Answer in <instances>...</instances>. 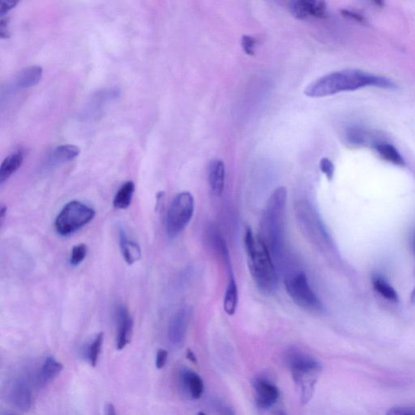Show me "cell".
<instances>
[{"label": "cell", "instance_id": "cell-1", "mask_svg": "<svg viewBox=\"0 0 415 415\" xmlns=\"http://www.w3.org/2000/svg\"><path fill=\"white\" fill-rule=\"evenodd\" d=\"M370 86L387 89L396 88L395 83L390 79L349 70L329 73L317 79L310 84L304 93L309 98H323Z\"/></svg>", "mask_w": 415, "mask_h": 415}, {"label": "cell", "instance_id": "cell-2", "mask_svg": "<svg viewBox=\"0 0 415 415\" xmlns=\"http://www.w3.org/2000/svg\"><path fill=\"white\" fill-rule=\"evenodd\" d=\"M244 246L251 275L259 291L271 295L277 286V273L271 252L261 238L250 228L246 230Z\"/></svg>", "mask_w": 415, "mask_h": 415}, {"label": "cell", "instance_id": "cell-3", "mask_svg": "<svg viewBox=\"0 0 415 415\" xmlns=\"http://www.w3.org/2000/svg\"><path fill=\"white\" fill-rule=\"evenodd\" d=\"M286 203V187H277L268 201L261 223V238L275 257L284 251Z\"/></svg>", "mask_w": 415, "mask_h": 415}, {"label": "cell", "instance_id": "cell-4", "mask_svg": "<svg viewBox=\"0 0 415 415\" xmlns=\"http://www.w3.org/2000/svg\"><path fill=\"white\" fill-rule=\"evenodd\" d=\"M95 216L94 209L80 202L67 203L58 215L55 227L57 233L68 236L91 223Z\"/></svg>", "mask_w": 415, "mask_h": 415}, {"label": "cell", "instance_id": "cell-5", "mask_svg": "<svg viewBox=\"0 0 415 415\" xmlns=\"http://www.w3.org/2000/svg\"><path fill=\"white\" fill-rule=\"evenodd\" d=\"M195 202L190 192H183L173 199L166 218V233L170 238L180 235L193 216Z\"/></svg>", "mask_w": 415, "mask_h": 415}, {"label": "cell", "instance_id": "cell-6", "mask_svg": "<svg viewBox=\"0 0 415 415\" xmlns=\"http://www.w3.org/2000/svg\"><path fill=\"white\" fill-rule=\"evenodd\" d=\"M285 285L288 295L298 307L312 312L322 309V302L312 291L303 272L291 273L286 278Z\"/></svg>", "mask_w": 415, "mask_h": 415}, {"label": "cell", "instance_id": "cell-7", "mask_svg": "<svg viewBox=\"0 0 415 415\" xmlns=\"http://www.w3.org/2000/svg\"><path fill=\"white\" fill-rule=\"evenodd\" d=\"M296 213L299 227L309 240L318 246L327 244V231L312 204L308 202H298Z\"/></svg>", "mask_w": 415, "mask_h": 415}, {"label": "cell", "instance_id": "cell-8", "mask_svg": "<svg viewBox=\"0 0 415 415\" xmlns=\"http://www.w3.org/2000/svg\"><path fill=\"white\" fill-rule=\"evenodd\" d=\"M286 364L290 367L292 375H317L322 370V365L320 362L296 350L289 352Z\"/></svg>", "mask_w": 415, "mask_h": 415}, {"label": "cell", "instance_id": "cell-9", "mask_svg": "<svg viewBox=\"0 0 415 415\" xmlns=\"http://www.w3.org/2000/svg\"><path fill=\"white\" fill-rule=\"evenodd\" d=\"M290 11L296 19L309 18H324L327 17V4L317 0H297L290 4Z\"/></svg>", "mask_w": 415, "mask_h": 415}, {"label": "cell", "instance_id": "cell-10", "mask_svg": "<svg viewBox=\"0 0 415 415\" xmlns=\"http://www.w3.org/2000/svg\"><path fill=\"white\" fill-rule=\"evenodd\" d=\"M191 315L190 308L183 307L171 317L168 327V338L173 344H180L185 340Z\"/></svg>", "mask_w": 415, "mask_h": 415}, {"label": "cell", "instance_id": "cell-11", "mask_svg": "<svg viewBox=\"0 0 415 415\" xmlns=\"http://www.w3.org/2000/svg\"><path fill=\"white\" fill-rule=\"evenodd\" d=\"M251 386L256 392V402L257 407L261 409H270L279 398V390L273 383L262 379L255 378L251 381Z\"/></svg>", "mask_w": 415, "mask_h": 415}, {"label": "cell", "instance_id": "cell-12", "mask_svg": "<svg viewBox=\"0 0 415 415\" xmlns=\"http://www.w3.org/2000/svg\"><path fill=\"white\" fill-rule=\"evenodd\" d=\"M117 320L118 324L117 346V349L121 350L130 343L133 329V320L130 316L128 308L123 304H119L117 308Z\"/></svg>", "mask_w": 415, "mask_h": 415}, {"label": "cell", "instance_id": "cell-13", "mask_svg": "<svg viewBox=\"0 0 415 415\" xmlns=\"http://www.w3.org/2000/svg\"><path fill=\"white\" fill-rule=\"evenodd\" d=\"M225 166L222 160L215 159L209 167V183L214 196L220 197L224 190Z\"/></svg>", "mask_w": 415, "mask_h": 415}, {"label": "cell", "instance_id": "cell-14", "mask_svg": "<svg viewBox=\"0 0 415 415\" xmlns=\"http://www.w3.org/2000/svg\"><path fill=\"white\" fill-rule=\"evenodd\" d=\"M183 390L192 399H199L204 392V383L202 378L191 370H183L180 375Z\"/></svg>", "mask_w": 415, "mask_h": 415}, {"label": "cell", "instance_id": "cell-15", "mask_svg": "<svg viewBox=\"0 0 415 415\" xmlns=\"http://www.w3.org/2000/svg\"><path fill=\"white\" fill-rule=\"evenodd\" d=\"M119 245L122 255L127 264L131 265L138 261L141 257V250L135 241L129 239L126 231L120 228L119 229Z\"/></svg>", "mask_w": 415, "mask_h": 415}, {"label": "cell", "instance_id": "cell-16", "mask_svg": "<svg viewBox=\"0 0 415 415\" xmlns=\"http://www.w3.org/2000/svg\"><path fill=\"white\" fill-rule=\"evenodd\" d=\"M80 154V149L76 145H62L56 147L48 157V164L57 166L74 160Z\"/></svg>", "mask_w": 415, "mask_h": 415}, {"label": "cell", "instance_id": "cell-17", "mask_svg": "<svg viewBox=\"0 0 415 415\" xmlns=\"http://www.w3.org/2000/svg\"><path fill=\"white\" fill-rule=\"evenodd\" d=\"M23 161L24 154L20 150L14 152L4 160L1 167H0V183L1 185L20 169Z\"/></svg>", "mask_w": 415, "mask_h": 415}, {"label": "cell", "instance_id": "cell-18", "mask_svg": "<svg viewBox=\"0 0 415 415\" xmlns=\"http://www.w3.org/2000/svg\"><path fill=\"white\" fill-rule=\"evenodd\" d=\"M12 401L14 406L22 411H28L32 404V395L25 383H15L12 391Z\"/></svg>", "mask_w": 415, "mask_h": 415}, {"label": "cell", "instance_id": "cell-19", "mask_svg": "<svg viewBox=\"0 0 415 415\" xmlns=\"http://www.w3.org/2000/svg\"><path fill=\"white\" fill-rule=\"evenodd\" d=\"M44 70L40 66H30L20 71L17 77V85L20 88H28L38 85L43 77Z\"/></svg>", "mask_w": 415, "mask_h": 415}, {"label": "cell", "instance_id": "cell-20", "mask_svg": "<svg viewBox=\"0 0 415 415\" xmlns=\"http://www.w3.org/2000/svg\"><path fill=\"white\" fill-rule=\"evenodd\" d=\"M239 293L232 272H229V280L227 291L225 293L223 307L229 316H233L238 306Z\"/></svg>", "mask_w": 415, "mask_h": 415}, {"label": "cell", "instance_id": "cell-21", "mask_svg": "<svg viewBox=\"0 0 415 415\" xmlns=\"http://www.w3.org/2000/svg\"><path fill=\"white\" fill-rule=\"evenodd\" d=\"M294 381L301 388V402L307 404L311 400L314 390L315 386L317 383V378H315L313 374L308 375H292Z\"/></svg>", "mask_w": 415, "mask_h": 415}, {"label": "cell", "instance_id": "cell-22", "mask_svg": "<svg viewBox=\"0 0 415 415\" xmlns=\"http://www.w3.org/2000/svg\"><path fill=\"white\" fill-rule=\"evenodd\" d=\"M375 150L383 159L394 165L403 166L404 160L403 157L393 145L386 143H375Z\"/></svg>", "mask_w": 415, "mask_h": 415}, {"label": "cell", "instance_id": "cell-23", "mask_svg": "<svg viewBox=\"0 0 415 415\" xmlns=\"http://www.w3.org/2000/svg\"><path fill=\"white\" fill-rule=\"evenodd\" d=\"M135 183L133 181L125 183L114 198V206L118 209H128L133 201Z\"/></svg>", "mask_w": 415, "mask_h": 415}, {"label": "cell", "instance_id": "cell-24", "mask_svg": "<svg viewBox=\"0 0 415 415\" xmlns=\"http://www.w3.org/2000/svg\"><path fill=\"white\" fill-rule=\"evenodd\" d=\"M64 369V366L54 357H48L40 370L39 376L41 382L46 383L53 381Z\"/></svg>", "mask_w": 415, "mask_h": 415}, {"label": "cell", "instance_id": "cell-25", "mask_svg": "<svg viewBox=\"0 0 415 415\" xmlns=\"http://www.w3.org/2000/svg\"><path fill=\"white\" fill-rule=\"evenodd\" d=\"M372 284L375 290L380 294L381 296L393 302L398 301L397 293L390 283L383 279V277L375 276L372 279Z\"/></svg>", "mask_w": 415, "mask_h": 415}, {"label": "cell", "instance_id": "cell-26", "mask_svg": "<svg viewBox=\"0 0 415 415\" xmlns=\"http://www.w3.org/2000/svg\"><path fill=\"white\" fill-rule=\"evenodd\" d=\"M103 333L98 334L93 339L91 345L87 348V358L89 364L93 367H96L100 354H101L102 346L103 343Z\"/></svg>", "mask_w": 415, "mask_h": 415}, {"label": "cell", "instance_id": "cell-27", "mask_svg": "<svg viewBox=\"0 0 415 415\" xmlns=\"http://www.w3.org/2000/svg\"><path fill=\"white\" fill-rule=\"evenodd\" d=\"M87 246L81 244L73 246L70 257V264L72 266H77L86 259L87 256Z\"/></svg>", "mask_w": 415, "mask_h": 415}, {"label": "cell", "instance_id": "cell-28", "mask_svg": "<svg viewBox=\"0 0 415 415\" xmlns=\"http://www.w3.org/2000/svg\"><path fill=\"white\" fill-rule=\"evenodd\" d=\"M256 41L253 37L244 35L242 37L241 46L246 55L252 56L255 55Z\"/></svg>", "mask_w": 415, "mask_h": 415}, {"label": "cell", "instance_id": "cell-29", "mask_svg": "<svg viewBox=\"0 0 415 415\" xmlns=\"http://www.w3.org/2000/svg\"><path fill=\"white\" fill-rule=\"evenodd\" d=\"M320 171H322L325 176H327L328 180H331L334 178L335 167L332 162L327 157H324L320 162Z\"/></svg>", "mask_w": 415, "mask_h": 415}, {"label": "cell", "instance_id": "cell-30", "mask_svg": "<svg viewBox=\"0 0 415 415\" xmlns=\"http://www.w3.org/2000/svg\"><path fill=\"white\" fill-rule=\"evenodd\" d=\"M341 14L343 15L344 18L354 20L355 22L362 25L367 24V20L364 15L358 12L353 11V10L343 9L341 11Z\"/></svg>", "mask_w": 415, "mask_h": 415}, {"label": "cell", "instance_id": "cell-31", "mask_svg": "<svg viewBox=\"0 0 415 415\" xmlns=\"http://www.w3.org/2000/svg\"><path fill=\"white\" fill-rule=\"evenodd\" d=\"M386 415H415V408L393 407L388 409Z\"/></svg>", "mask_w": 415, "mask_h": 415}, {"label": "cell", "instance_id": "cell-32", "mask_svg": "<svg viewBox=\"0 0 415 415\" xmlns=\"http://www.w3.org/2000/svg\"><path fill=\"white\" fill-rule=\"evenodd\" d=\"M18 4L15 0H0V15L3 18L4 15L7 14Z\"/></svg>", "mask_w": 415, "mask_h": 415}, {"label": "cell", "instance_id": "cell-33", "mask_svg": "<svg viewBox=\"0 0 415 415\" xmlns=\"http://www.w3.org/2000/svg\"><path fill=\"white\" fill-rule=\"evenodd\" d=\"M168 352L166 350L161 349L157 351L156 357V367L157 369H162L165 367L167 361Z\"/></svg>", "mask_w": 415, "mask_h": 415}, {"label": "cell", "instance_id": "cell-34", "mask_svg": "<svg viewBox=\"0 0 415 415\" xmlns=\"http://www.w3.org/2000/svg\"><path fill=\"white\" fill-rule=\"evenodd\" d=\"M8 19L3 18L1 22H0V34H1V38H8Z\"/></svg>", "mask_w": 415, "mask_h": 415}, {"label": "cell", "instance_id": "cell-35", "mask_svg": "<svg viewBox=\"0 0 415 415\" xmlns=\"http://www.w3.org/2000/svg\"><path fill=\"white\" fill-rule=\"evenodd\" d=\"M218 415H235L234 409L227 404H220L218 408Z\"/></svg>", "mask_w": 415, "mask_h": 415}, {"label": "cell", "instance_id": "cell-36", "mask_svg": "<svg viewBox=\"0 0 415 415\" xmlns=\"http://www.w3.org/2000/svg\"><path fill=\"white\" fill-rule=\"evenodd\" d=\"M105 415H117V409L113 404L108 403L106 404V407H105Z\"/></svg>", "mask_w": 415, "mask_h": 415}, {"label": "cell", "instance_id": "cell-37", "mask_svg": "<svg viewBox=\"0 0 415 415\" xmlns=\"http://www.w3.org/2000/svg\"><path fill=\"white\" fill-rule=\"evenodd\" d=\"M187 358L190 360L193 364H197V359L195 354L191 350H187Z\"/></svg>", "mask_w": 415, "mask_h": 415}, {"label": "cell", "instance_id": "cell-38", "mask_svg": "<svg viewBox=\"0 0 415 415\" xmlns=\"http://www.w3.org/2000/svg\"><path fill=\"white\" fill-rule=\"evenodd\" d=\"M7 213V207L6 206H2L1 209H0V213H1V218H4L5 216V213Z\"/></svg>", "mask_w": 415, "mask_h": 415}, {"label": "cell", "instance_id": "cell-39", "mask_svg": "<svg viewBox=\"0 0 415 415\" xmlns=\"http://www.w3.org/2000/svg\"><path fill=\"white\" fill-rule=\"evenodd\" d=\"M273 415H286V414L281 411H277Z\"/></svg>", "mask_w": 415, "mask_h": 415}, {"label": "cell", "instance_id": "cell-40", "mask_svg": "<svg viewBox=\"0 0 415 415\" xmlns=\"http://www.w3.org/2000/svg\"><path fill=\"white\" fill-rule=\"evenodd\" d=\"M197 415H206V414L201 412V413H199Z\"/></svg>", "mask_w": 415, "mask_h": 415}, {"label": "cell", "instance_id": "cell-41", "mask_svg": "<svg viewBox=\"0 0 415 415\" xmlns=\"http://www.w3.org/2000/svg\"><path fill=\"white\" fill-rule=\"evenodd\" d=\"M414 250H415V237H414Z\"/></svg>", "mask_w": 415, "mask_h": 415}]
</instances>
